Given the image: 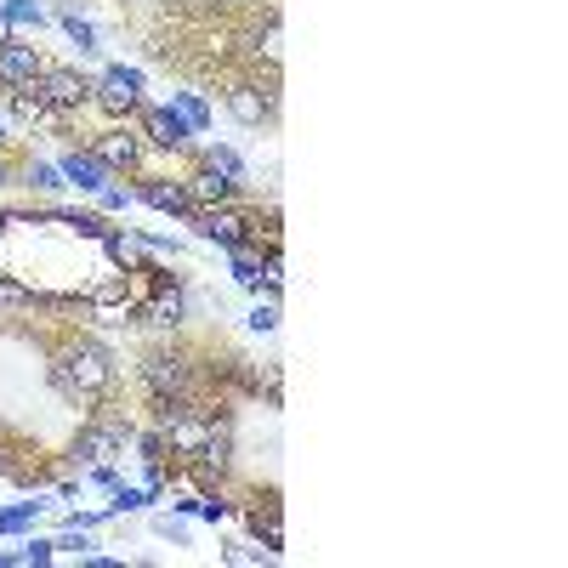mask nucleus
Returning <instances> with one entry per match:
<instances>
[{
    "instance_id": "f257e3e1",
    "label": "nucleus",
    "mask_w": 568,
    "mask_h": 568,
    "mask_svg": "<svg viewBox=\"0 0 568 568\" xmlns=\"http://www.w3.org/2000/svg\"><path fill=\"white\" fill-rule=\"evenodd\" d=\"M108 381H114V364H108V353L97 347V341H74L69 353L52 364L57 398H63V404H74V409L97 404V398L108 392Z\"/></svg>"
},
{
    "instance_id": "473e14b6",
    "label": "nucleus",
    "mask_w": 568,
    "mask_h": 568,
    "mask_svg": "<svg viewBox=\"0 0 568 568\" xmlns=\"http://www.w3.org/2000/svg\"><path fill=\"white\" fill-rule=\"evenodd\" d=\"M0 142H6V125H0Z\"/></svg>"
},
{
    "instance_id": "9d476101",
    "label": "nucleus",
    "mask_w": 568,
    "mask_h": 568,
    "mask_svg": "<svg viewBox=\"0 0 568 568\" xmlns=\"http://www.w3.org/2000/svg\"><path fill=\"white\" fill-rule=\"evenodd\" d=\"M91 154H97L108 171H131V165L142 160V137H131V131H108V137L91 142Z\"/></svg>"
},
{
    "instance_id": "5701e85b",
    "label": "nucleus",
    "mask_w": 568,
    "mask_h": 568,
    "mask_svg": "<svg viewBox=\"0 0 568 568\" xmlns=\"http://www.w3.org/2000/svg\"><path fill=\"white\" fill-rule=\"evenodd\" d=\"M177 319H182V290H171V296H160V302H154V324H165V330H171Z\"/></svg>"
},
{
    "instance_id": "f03ea898",
    "label": "nucleus",
    "mask_w": 568,
    "mask_h": 568,
    "mask_svg": "<svg viewBox=\"0 0 568 568\" xmlns=\"http://www.w3.org/2000/svg\"><path fill=\"white\" fill-rule=\"evenodd\" d=\"M35 97H40L46 108H57V114H69V108H86V103H91V86H86L74 69H40Z\"/></svg>"
},
{
    "instance_id": "0eeeda50",
    "label": "nucleus",
    "mask_w": 568,
    "mask_h": 568,
    "mask_svg": "<svg viewBox=\"0 0 568 568\" xmlns=\"http://www.w3.org/2000/svg\"><path fill=\"white\" fill-rule=\"evenodd\" d=\"M188 222L199 228V239H216V245H228V250L245 245V233H250V222L245 216H233V211H194Z\"/></svg>"
},
{
    "instance_id": "2eb2a0df",
    "label": "nucleus",
    "mask_w": 568,
    "mask_h": 568,
    "mask_svg": "<svg viewBox=\"0 0 568 568\" xmlns=\"http://www.w3.org/2000/svg\"><path fill=\"white\" fill-rule=\"evenodd\" d=\"M35 517H40V500H23V506H12V512H0V534H23Z\"/></svg>"
},
{
    "instance_id": "bb28decb",
    "label": "nucleus",
    "mask_w": 568,
    "mask_h": 568,
    "mask_svg": "<svg viewBox=\"0 0 568 568\" xmlns=\"http://www.w3.org/2000/svg\"><path fill=\"white\" fill-rule=\"evenodd\" d=\"M29 182H35V188H46V194H57V188H63V171H57V165H35V171H29Z\"/></svg>"
},
{
    "instance_id": "1a4fd4ad",
    "label": "nucleus",
    "mask_w": 568,
    "mask_h": 568,
    "mask_svg": "<svg viewBox=\"0 0 568 568\" xmlns=\"http://www.w3.org/2000/svg\"><path fill=\"white\" fill-rule=\"evenodd\" d=\"M137 91H142L137 69H108L103 86H97V97H103V108H114V114H131V108H137Z\"/></svg>"
},
{
    "instance_id": "9b49d317",
    "label": "nucleus",
    "mask_w": 568,
    "mask_h": 568,
    "mask_svg": "<svg viewBox=\"0 0 568 568\" xmlns=\"http://www.w3.org/2000/svg\"><path fill=\"white\" fill-rule=\"evenodd\" d=\"M57 171H63V182H74V188H86V194L108 188V177H114V171H108V165L97 160V154H63V165H57Z\"/></svg>"
},
{
    "instance_id": "f3484780",
    "label": "nucleus",
    "mask_w": 568,
    "mask_h": 568,
    "mask_svg": "<svg viewBox=\"0 0 568 568\" xmlns=\"http://www.w3.org/2000/svg\"><path fill=\"white\" fill-rule=\"evenodd\" d=\"M177 114L188 120V131H205V120H211V108L199 103V97H188V91H177Z\"/></svg>"
},
{
    "instance_id": "20e7f679",
    "label": "nucleus",
    "mask_w": 568,
    "mask_h": 568,
    "mask_svg": "<svg viewBox=\"0 0 568 568\" xmlns=\"http://www.w3.org/2000/svg\"><path fill=\"white\" fill-rule=\"evenodd\" d=\"M142 381H148V392L154 398H188V364H182L177 353H148L142 358Z\"/></svg>"
},
{
    "instance_id": "6ab92c4d",
    "label": "nucleus",
    "mask_w": 568,
    "mask_h": 568,
    "mask_svg": "<svg viewBox=\"0 0 568 568\" xmlns=\"http://www.w3.org/2000/svg\"><path fill=\"white\" fill-rule=\"evenodd\" d=\"M57 222H69V228H74V233H86V239H103V233H108L103 216H80V211H57Z\"/></svg>"
},
{
    "instance_id": "cd10ccee",
    "label": "nucleus",
    "mask_w": 568,
    "mask_h": 568,
    "mask_svg": "<svg viewBox=\"0 0 568 568\" xmlns=\"http://www.w3.org/2000/svg\"><path fill=\"white\" fill-rule=\"evenodd\" d=\"M18 563H52V540H29L18 551Z\"/></svg>"
},
{
    "instance_id": "f8f14e48",
    "label": "nucleus",
    "mask_w": 568,
    "mask_h": 568,
    "mask_svg": "<svg viewBox=\"0 0 568 568\" xmlns=\"http://www.w3.org/2000/svg\"><path fill=\"white\" fill-rule=\"evenodd\" d=\"M142 199H148L154 211H171V216H194V199H188V188H165V182H148V188H142Z\"/></svg>"
},
{
    "instance_id": "c756f323",
    "label": "nucleus",
    "mask_w": 568,
    "mask_h": 568,
    "mask_svg": "<svg viewBox=\"0 0 568 568\" xmlns=\"http://www.w3.org/2000/svg\"><path fill=\"white\" fill-rule=\"evenodd\" d=\"M97 194H103V211H125V194H120V188H97Z\"/></svg>"
},
{
    "instance_id": "4468645a",
    "label": "nucleus",
    "mask_w": 568,
    "mask_h": 568,
    "mask_svg": "<svg viewBox=\"0 0 568 568\" xmlns=\"http://www.w3.org/2000/svg\"><path fill=\"white\" fill-rule=\"evenodd\" d=\"M228 256H233V279L245 284V290H256V284H262V262H256V256H250L245 245H233Z\"/></svg>"
},
{
    "instance_id": "393cba45",
    "label": "nucleus",
    "mask_w": 568,
    "mask_h": 568,
    "mask_svg": "<svg viewBox=\"0 0 568 568\" xmlns=\"http://www.w3.org/2000/svg\"><path fill=\"white\" fill-rule=\"evenodd\" d=\"M0 12H6V23H40V6H35V0H6Z\"/></svg>"
},
{
    "instance_id": "7c9ffc66",
    "label": "nucleus",
    "mask_w": 568,
    "mask_h": 568,
    "mask_svg": "<svg viewBox=\"0 0 568 568\" xmlns=\"http://www.w3.org/2000/svg\"><path fill=\"white\" fill-rule=\"evenodd\" d=\"M6 182H12V165H6V160H0V188H6Z\"/></svg>"
},
{
    "instance_id": "72a5a7b5",
    "label": "nucleus",
    "mask_w": 568,
    "mask_h": 568,
    "mask_svg": "<svg viewBox=\"0 0 568 568\" xmlns=\"http://www.w3.org/2000/svg\"><path fill=\"white\" fill-rule=\"evenodd\" d=\"M0 563H6V557H0Z\"/></svg>"
},
{
    "instance_id": "4be33fe9",
    "label": "nucleus",
    "mask_w": 568,
    "mask_h": 568,
    "mask_svg": "<svg viewBox=\"0 0 568 568\" xmlns=\"http://www.w3.org/2000/svg\"><path fill=\"white\" fill-rule=\"evenodd\" d=\"M233 568H262V546H245V540H233L228 551H222Z\"/></svg>"
},
{
    "instance_id": "a211bd4d",
    "label": "nucleus",
    "mask_w": 568,
    "mask_h": 568,
    "mask_svg": "<svg viewBox=\"0 0 568 568\" xmlns=\"http://www.w3.org/2000/svg\"><path fill=\"white\" fill-rule=\"evenodd\" d=\"M103 250H108V256H114L120 267H131V262H137V239H125V233H114V228L103 233Z\"/></svg>"
},
{
    "instance_id": "ddd939ff",
    "label": "nucleus",
    "mask_w": 568,
    "mask_h": 568,
    "mask_svg": "<svg viewBox=\"0 0 568 568\" xmlns=\"http://www.w3.org/2000/svg\"><path fill=\"white\" fill-rule=\"evenodd\" d=\"M194 194L205 199V205H228V199L239 194V182H228L222 171H211V165H205V171L194 177Z\"/></svg>"
},
{
    "instance_id": "412c9836",
    "label": "nucleus",
    "mask_w": 568,
    "mask_h": 568,
    "mask_svg": "<svg viewBox=\"0 0 568 568\" xmlns=\"http://www.w3.org/2000/svg\"><path fill=\"white\" fill-rule=\"evenodd\" d=\"M63 29H69V40L80 46V52H97V29H91L86 18H74V12H69V18H63Z\"/></svg>"
},
{
    "instance_id": "a878e982",
    "label": "nucleus",
    "mask_w": 568,
    "mask_h": 568,
    "mask_svg": "<svg viewBox=\"0 0 568 568\" xmlns=\"http://www.w3.org/2000/svg\"><path fill=\"white\" fill-rule=\"evenodd\" d=\"M142 506H148L142 489H120V483H114V512H142Z\"/></svg>"
},
{
    "instance_id": "423d86ee",
    "label": "nucleus",
    "mask_w": 568,
    "mask_h": 568,
    "mask_svg": "<svg viewBox=\"0 0 568 568\" xmlns=\"http://www.w3.org/2000/svg\"><path fill=\"white\" fill-rule=\"evenodd\" d=\"M228 114L239 125H262V120H273V91H262L256 80H239V86L228 91Z\"/></svg>"
},
{
    "instance_id": "6e6552de",
    "label": "nucleus",
    "mask_w": 568,
    "mask_h": 568,
    "mask_svg": "<svg viewBox=\"0 0 568 568\" xmlns=\"http://www.w3.org/2000/svg\"><path fill=\"white\" fill-rule=\"evenodd\" d=\"M148 142H154V148H171V154H182V148H188V137H194V131H188V120H182V114H171V108H148Z\"/></svg>"
},
{
    "instance_id": "2f4dec72",
    "label": "nucleus",
    "mask_w": 568,
    "mask_h": 568,
    "mask_svg": "<svg viewBox=\"0 0 568 568\" xmlns=\"http://www.w3.org/2000/svg\"><path fill=\"white\" fill-rule=\"evenodd\" d=\"M6 222H12V216H0V233H6Z\"/></svg>"
},
{
    "instance_id": "c85d7f7f",
    "label": "nucleus",
    "mask_w": 568,
    "mask_h": 568,
    "mask_svg": "<svg viewBox=\"0 0 568 568\" xmlns=\"http://www.w3.org/2000/svg\"><path fill=\"white\" fill-rule=\"evenodd\" d=\"M273 324H279V302H262L250 313V330H273Z\"/></svg>"
},
{
    "instance_id": "39448f33",
    "label": "nucleus",
    "mask_w": 568,
    "mask_h": 568,
    "mask_svg": "<svg viewBox=\"0 0 568 568\" xmlns=\"http://www.w3.org/2000/svg\"><path fill=\"white\" fill-rule=\"evenodd\" d=\"M40 80V52L23 46V40H6L0 46V86H35Z\"/></svg>"
},
{
    "instance_id": "dca6fc26",
    "label": "nucleus",
    "mask_w": 568,
    "mask_h": 568,
    "mask_svg": "<svg viewBox=\"0 0 568 568\" xmlns=\"http://www.w3.org/2000/svg\"><path fill=\"white\" fill-rule=\"evenodd\" d=\"M250 523H256V534L267 540V551L284 546V523H279V512H273V506H267V512H250Z\"/></svg>"
},
{
    "instance_id": "aec40b11",
    "label": "nucleus",
    "mask_w": 568,
    "mask_h": 568,
    "mask_svg": "<svg viewBox=\"0 0 568 568\" xmlns=\"http://www.w3.org/2000/svg\"><path fill=\"white\" fill-rule=\"evenodd\" d=\"M205 165H211V171H222V177H245V165H239V154H233V148H211V154H205Z\"/></svg>"
},
{
    "instance_id": "7ed1b4c3",
    "label": "nucleus",
    "mask_w": 568,
    "mask_h": 568,
    "mask_svg": "<svg viewBox=\"0 0 568 568\" xmlns=\"http://www.w3.org/2000/svg\"><path fill=\"white\" fill-rule=\"evenodd\" d=\"M125 444H131V421L108 415V421H97V426H86V432H80L74 461H108V455H120Z\"/></svg>"
},
{
    "instance_id": "b1692460",
    "label": "nucleus",
    "mask_w": 568,
    "mask_h": 568,
    "mask_svg": "<svg viewBox=\"0 0 568 568\" xmlns=\"http://www.w3.org/2000/svg\"><path fill=\"white\" fill-rule=\"evenodd\" d=\"M0 307H35V290H23L18 279H0Z\"/></svg>"
}]
</instances>
